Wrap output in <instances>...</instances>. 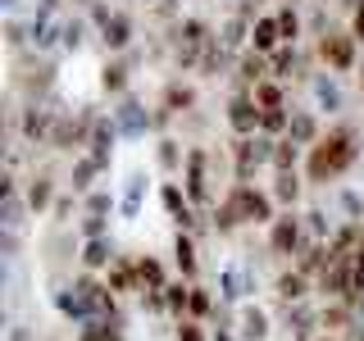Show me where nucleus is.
<instances>
[{"mask_svg":"<svg viewBox=\"0 0 364 341\" xmlns=\"http://www.w3.org/2000/svg\"><path fill=\"white\" fill-rule=\"evenodd\" d=\"M273 219H278V200H273V191L255 187V182H232L210 205V227L219 237H232L237 227H269Z\"/></svg>","mask_w":364,"mask_h":341,"instance_id":"f257e3e1","label":"nucleus"},{"mask_svg":"<svg viewBox=\"0 0 364 341\" xmlns=\"http://www.w3.org/2000/svg\"><path fill=\"white\" fill-rule=\"evenodd\" d=\"M360 164V132L350 123H333L318 141L305 151V182L310 187H333Z\"/></svg>","mask_w":364,"mask_h":341,"instance_id":"f03ea898","label":"nucleus"},{"mask_svg":"<svg viewBox=\"0 0 364 341\" xmlns=\"http://www.w3.org/2000/svg\"><path fill=\"white\" fill-rule=\"evenodd\" d=\"M214 41V28L205 18H178L173 23V37H168V45H173V64L182 68V73H191V68H200L205 50H210Z\"/></svg>","mask_w":364,"mask_h":341,"instance_id":"7ed1b4c3","label":"nucleus"},{"mask_svg":"<svg viewBox=\"0 0 364 341\" xmlns=\"http://www.w3.org/2000/svg\"><path fill=\"white\" fill-rule=\"evenodd\" d=\"M273 151H278V136H269V132L232 136V141H228V155H232V173H237V182H255V168L273 164Z\"/></svg>","mask_w":364,"mask_h":341,"instance_id":"20e7f679","label":"nucleus"},{"mask_svg":"<svg viewBox=\"0 0 364 341\" xmlns=\"http://www.w3.org/2000/svg\"><path fill=\"white\" fill-rule=\"evenodd\" d=\"M314 50H318V60H323L328 73H355V68H360V41H355V32H350V28L318 32Z\"/></svg>","mask_w":364,"mask_h":341,"instance_id":"39448f33","label":"nucleus"},{"mask_svg":"<svg viewBox=\"0 0 364 341\" xmlns=\"http://www.w3.org/2000/svg\"><path fill=\"white\" fill-rule=\"evenodd\" d=\"M305 214H296V210H278V219L269 223V255H278V259H296V250L305 246Z\"/></svg>","mask_w":364,"mask_h":341,"instance_id":"423d86ee","label":"nucleus"},{"mask_svg":"<svg viewBox=\"0 0 364 341\" xmlns=\"http://www.w3.org/2000/svg\"><path fill=\"white\" fill-rule=\"evenodd\" d=\"M182 191L191 196L196 210L214 205V191H210V151L205 146H187V164H182Z\"/></svg>","mask_w":364,"mask_h":341,"instance_id":"0eeeda50","label":"nucleus"},{"mask_svg":"<svg viewBox=\"0 0 364 341\" xmlns=\"http://www.w3.org/2000/svg\"><path fill=\"white\" fill-rule=\"evenodd\" d=\"M196 109V87L191 82H164V91H159V105H155V128H168L173 119H187V114Z\"/></svg>","mask_w":364,"mask_h":341,"instance_id":"6e6552de","label":"nucleus"},{"mask_svg":"<svg viewBox=\"0 0 364 341\" xmlns=\"http://www.w3.org/2000/svg\"><path fill=\"white\" fill-rule=\"evenodd\" d=\"M91 128H96V114H64L60 109V123H55V132H50V146L55 151H82V146L91 141Z\"/></svg>","mask_w":364,"mask_h":341,"instance_id":"1a4fd4ad","label":"nucleus"},{"mask_svg":"<svg viewBox=\"0 0 364 341\" xmlns=\"http://www.w3.org/2000/svg\"><path fill=\"white\" fill-rule=\"evenodd\" d=\"M23 200H28V210L37 214V219L55 210V200H60V182H55L50 168H32V173L23 178Z\"/></svg>","mask_w":364,"mask_h":341,"instance_id":"9d476101","label":"nucleus"},{"mask_svg":"<svg viewBox=\"0 0 364 341\" xmlns=\"http://www.w3.org/2000/svg\"><path fill=\"white\" fill-rule=\"evenodd\" d=\"M223 119H228V128H232V136H255L259 132V105H255V96L237 87L232 96H228Z\"/></svg>","mask_w":364,"mask_h":341,"instance_id":"9b49d317","label":"nucleus"},{"mask_svg":"<svg viewBox=\"0 0 364 341\" xmlns=\"http://www.w3.org/2000/svg\"><path fill=\"white\" fill-rule=\"evenodd\" d=\"M269 68H273V77L278 82H314V73H310V55L301 50V45H278V50L269 55Z\"/></svg>","mask_w":364,"mask_h":341,"instance_id":"f8f14e48","label":"nucleus"},{"mask_svg":"<svg viewBox=\"0 0 364 341\" xmlns=\"http://www.w3.org/2000/svg\"><path fill=\"white\" fill-rule=\"evenodd\" d=\"M100 45H105L109 55H128L132 50V37H136V23H132V14H123V9H114V14L100 23Z\"/></svg>","mask_w":364,"mask_h":341,"instance_id":"ddd939ff","label":"nucleus"},{"mask_svg":"<svg viewBox=\"0 0 364 341\" xmlns=\"http://www.w3.org/2000/svg\"><path fill=\"white\" fill-rule=\"evenodd\" d=\"M109 119L119 123V132L123 136H146V128H155V114H146V105L132 96H119V109H109Z\"/></svg>","mask_w":364,"mask_h":341,"instance_id":"4468645a","label":"nucleus"},{"mask_svg":"<svg viewBox=\"0 0 364 341\" xmlns=\"http://www.w3.org/2000/svg\"><path fill=\"white\" fill-rule=\"evenodd\" d=\"M159 200H164L168 214H173L178 232H196V205H191V196L178 187V182H164V187H159Z\"/></svg>","mask_w":364,"mask_h":341,"instance_id":"2eb2a0df","label":"nucleus"},{"mask_svg":"<svg viewBox=\"0 0 364 341\" xmlns=\"http://www.w3.org/2000/svg\"><path fill=\"white\" fill-rule=\"evenodd\" d=\"M18 87H23V96H28V100H46V96H50V87H55V64L32 60L18 73Z\"/></svg>","mask_w":364,"mask_h":341,"instance_id":"dca6fc26","label":"nucleus"},{"mask_svg":"<svg viewBox=\"0 0 364 341\" xmlns=\"http://www.w3.org/2000/svg\"><path fill=\"white\" fill-rule=\"evenodd\" d=\"M119 123L114 119H96V128H91V141H87V155L96 159L100 168H109V159H114V141H119Z\"/></svg>","mask_w":364,"mask_h":341,"instance_id":"f3484780","label":"nucleus"},{"mask_svg":"<svg viewBox=\"0 0 364 341\" xmlns=\"http://www.w3.org/2000/svg\"><path fill=\"white\" fill-rule=\"evenodd\" d=\"M264 77H273L269 55H259V50H242V55H237V87H242V91L259 87Z\"/></svg>","mask_w":364,"mask_h":341,"instance_id":"a211bd4d","label":"nucleus"},{"mask_svg":"<svg viewBox=\"0 0 364 341\" xmlns=\"http://www.w3.org/2000/svg\"><path fill=\"white\" fill-rule=\"evenodd\" d=\"M273 291H278V301L282 305H305V296H310V273H301V269H282L278 273V282H273Z\"/></svg>","mask_w":364,"mask_h":341,"instance_id":"6ab92c4d","label":"nucleus"},{"mask_svg":"<svg viewBox=\"0 0 364 341\" xmlns=\"http://www.w3.org/2000/svg\"><path fill=\"white\" fill-rule=\"evenodd\" d=\"M278 45H287L282 41V28H278V14H259L255 18V28H250V50H259V55H273Z\"/></svg>","mask_w":364,"mask_h":341,"instance_id":"aec40b11","label":"nucleus"},{"mask_svg":"<svg viewBox=\"0 0 364 341\" xmlns=\"http://www.w3.org/2000/svg\"><path fill=\"white\" fill-rule=\"evenodd\" d=\"M237 50H228V45L219 41V32H214V41H210V50H205V60H200V68L196 73L205 77V82H214V77H223L228 68H237V60H232Z\"/></svg>","mask_w":364,"mask_h":341,"instance_id":"412c9836","label":"nucleus"},{"mask_svg":"<svg viewBox=\"0 0 364 341\" xmlns=\"http://www.w3.org/2000/svg\"><path fill=\"white\" fill-rule=\"evenodd\" d=\"M173 264H178V273H182L187 282H196L200 255H196V237H191V232H178V237H173Z\"/></svg>","mask_w":364,"mask_h":341,"instance_id":"4be33fe9","label":"nucleus"},{"mask_svg":"<svg viewBox=\"0 0 364 341\" xmlns=\"http://www.w3.org/2000/svg\"><path fill=\"white\" fill-rule=\"evenodd\" d=\"M287 136H291L296 146H305V151H310L318 136H323V128H318V119H314V109H291V128H287Z\"/></svg>","mask_w":364,"mask_h":341,"instance_id":"5701e85b","label":"nucleus"},{"mask_svg":"<svg viewBox=\"0 0 364 341\" xmlns=\"http://www.w3.org/2000/svg\"><path fill=\"white\" fill-rule=\"evenodd\" d=\"M250 96H255L259 114H269V109H291V105H287V87H282L278 77H264L259 87H250Z\"/></svg>","mask_w":364,"mask_h":341,"instance_id":"b1692460","label":"nucleus"},{"mask_svg":"<svg viewBox=\"0 0 364 341\" xmlns=\"http://www.w3.org/2000/svg\"><path fill=\"white\" fill-rule=\"evenodd\" d=\"M100 87H105L109 96H128V55L105 60V68H100Z\"/></svg>","mask_w":364,"mask_h":341,"instance_id":"393cba45","label":"nucleus"},{"mask_svg":"<svg viewBox=\"0 0 364 341\" xmlns=\"http://www.w3.org/2000/svg\"><path fill=\"white\" fill-rule=\"evenodd\" d=\"M301 178L305 173H296V168H291V173H273V200H278L282 205V210H296V200H301Z\"/></svg>","mask_w":364,"mask_h":341,"instance_id":"a878e982","label":"nucleus"},{"mask_svg":"<svg viewBox=\"0 0 364 341\" xmlns=\"http://www.w3.org/2000/svg\"><path fill=\"white\" fill-rule=\"evenodd\" d=\"M337 73H328V77H314L310 91H314V100H318V109H328V114H341V105H346V96H341V87L333 82Z\"/></svg>","mask_w":364,"mask_h":341,"instance_id":"bb28decb","label":"nucleus"},{"mask_svg":"<svg viewBox=\"0 0 364 341\" xmlns=\"http://www.w3.org/2000/svg\"><path fill=\"white\" fill-rule=\"evenodd\" d=\"M278 28H282V41L287 45H301V37H305V28H301V9L291 5V0H278Z\"/></svg>","mask_w":364,"mask_h":341,"instance_id":"cd10ccee","label":"nucleus"},{"mask_svg":"<svg viewBox=\"0 0 364 341\" xmlns=\"http://www.w3.org/2000/svg\"><path fill=\"white\" fill-rule=\"evenodd\" d=\"M155 159H159V168L173 178V173H182V164H187V151H182L173 136H159V141H155Z\"/></svg>","mask_w":364,"mask_h":341,"instance_id":"c85d7f7f","label":"nucleus"},{"mask_svg":"<svg viewBox=\"0 0 364 341\" xmlns=\"http://www.w3.org/2000/svg\"><path fill=\"white\" fill-rule=\"evenodd\" d=\"M96 173H105V168H100L91 155H77V159H73V173H68V191L87 196V191H91V178H96Z\"/></svg>","mask_w":364,"mask_h":341,"instance_id":"c756f323","label":"nucleus"},{"mask_svg":"<svg viewBox=\"0 0 364 341\" xmlns=\"http://www.w3.org/2000/svg\"><path fill=\"white\" fill-rule=\"evenodd\" d=\"M136 273H141V291H164L168 278H164V264L155 255H136Z\"/></svg>","mask_w":364,"mask_h":341,"instance_id":"7c9ffc66","label":"nucleus"},{"mask_svg":"<svg viewBox=\"0 0 364 341\" xmlns=\"http://www.w3.org/2000/svg\"><path fill=\"white\" fill-rule=\"evenodd\" d=\"M114 259H119V255H114V242H109V237H96V242L82 246V264L87 269H109Z\"/></svg>","mask_w":364,"mask_h":341,"instance_id":"2f4dec72","label":"nucleus"},{"mask_svg":"<svg viewBox=\"0 0 364 341\" xmlns=\"http://www.w3.org/2000/svg\"><path fill=\"white\" fill-rule=\"evenodd\" d=\"M305 146H296L291 136H278V151H273V173H291L296 164H301Z\"/></svg>","mask_w":364,"mask_h":341,"instance_id":"473e14b6","label":"nucleus"},{"mask_svg":"<svg viewBox=\"0 0 364 341\" xmlns=\"http://www.w3.org/2000/svg\"><path fill=\"white\" fill-rule=\"evenodd\" d=\"M164 305H168V314H187V305H191V282L182 278V282H168L164 287Z\"/></svg>","mask_w":364,"mask_h":341,"instance_id":"72a5a7b5","label":"nucleus"},{"mask_svg":"<svg viewBox=\"0 0 364 341\" xmlns=\"http://www.w3.org/2000/svg\"><path fill=\"white\" fill-rule=\"evenodd\" d=\"M242 337H246V341H264V337H269L264 310H242Z\"/></svg>","mask_w":364,"mask_h":341,"instance_id":"f704fd0d","label":"nucleus"},{"mask_svg":"<svg viewBox=\"0 0 364 341\" xmlns=\"http://www.w3.org/2000/svg\"><path fill=\"white\" fill-rule=\"evenodd\" d=\"M109 210H114L109 191H87V196H82V214H100V219H109Z\"/></svg>","mask_w":364,"mask_h":341,"instance_id":"c9c22d12","label":"nucleus"},{"mask_svg":"<svg viewBox=\"0 0 364 341\" xmlns=\"http://www.w3.org/2000/svg\"><path fill=\"white\" fill-rule=\"evenodd\" d=\"M287 328H291V337H310L314 332V314L310 310H305V305H296V314H287Z\"/></svg>","mask_w":364,"mask_h":341,"instance_id":"e433bc0d","label":"nucleus"},{"mask_svg":"<svg viewBox=\"0 0 364 341\" xmlns=\"http://www.w3.org/2000/svg\"><path fill=\"white\" fill-rule=\"evenodd\" d=\"M210 310H214V296L205 291V287H196V282H191V305H187V314H191V318H205Z\"/></svg>","mask_w":364,"mask_h":341,"instance_id":"4c0bfd02","label":"nucleus"},{"mask_svg":"<svg viewBox=\"0 0 364 341\" xmlns=\"http://www.w3.org/2000/svg\"><path fill=\"white\" fill-rule=\"evenodd\" d=\"M60 41H64V50H77V45L87 41V23H82V18H68V23H64V37H60Z\"/></svg>","mask_w":364,"mask_h":341,"instance_id":"58836bf2","label":"nucleus"},{"mask_svg":"<svg viewBox=\"0 0 364 341\" xmlns=\"http://www.w3.org/2000/svg\"><path fill=\"white\" fill-rule=\"evenodd\" d=\"M77 227H82V237H87V242H96V237H105V219H100V214H82V223H77Z\"/></svg>","mask_w":364,"mask_h":341,"instance_id":"ea45409f","label":"nucleus"},{"mask_svg":"<svg viewBox=\"0 0 364 341\" xmlns=\"http://www.w3.org/2000/svg\"><path fill=\"white\" fill-rule=\"evenodd\" d=\"M350 32H355V41L364 45V0H355V5H350V23H346Z\"/></svg>","mask_w":364,"mask_h":341,"instance_id":"a19ab883","label":"nucleus"},{"mask_svg":"<svg viewBox=\"0 0 364 341\" xmlns=\"http://www.w3.org/2000/svg\"><path fill=\"white\" fill-rule=\"evenodd\" d=\"M73 196H77V191H60V200H55V223H68V210H73Z\"/></svg>","mask_w":364,"mask_h":341,"instance_id":"79ce46f5","label":"nucleus"},{"mask_svg":"<svg viewBox=\"0 0 364 341\" xmlns=\"http://www.w3.org/2000/svg\"><path fill=\"white\" fill-rule=\"evenodd\" d=\"M178 341H205V332H200L196 318H182V323H178Z\"/></svg>","mask_w":364,"mask_h":341,"instance_id":"37998d69","label":"nucleus"},{"mask_svg":"<svg viewBox=\"0 0 364 341\" xmlns=\"http://www.w3.org/2000/svg\"><path fill=\"white\" fill-rule=\"evenodd\" d=\"M5 32H9V50H18V45L28 41V37H23V32H28V28H23L18 18H9V23H5Z\"/></svg>","mask_w":364,"mask_h":341,"instance_id":"c03bdc74","label":"nucleus"},{"mask_svg":"<svg viewBox=\"0 0 364 341\" xmlns=\"http://www.w3.org/2000/svg\"><path fill=\"white\" fill-rule=\"evenodd\" d=\"M364 296V242H360V250H355V301Z\"/></svg>","mask_w":364,"mask_h":341,"instance_id":"a18cd8bd","label":"nucleus"},{"mask_svg":"<svg viewBox=\"0 0 364 341\" xmlns=\"http://www.w3.org/2000/svg\"><path fill=\"white\" fill-rule=\"evenodd\" d=\"M64 0H37V14H60Z\"/></svg>","mask_w":364,"mask_h":341,"instance_id":"49530a36","label":"nucleus"},{"mask_svg":"<svg viewBox=\"0 0 364 341\" xmlns=\"http://www.w3.org/2000/svg\"><path fill=\"white\" fill-rule=\"evenodd\" d=\"M9 341H28V332H23V328H14V337H9Z\"/></svg>","mask_w":364,"mask_h":341,"instance_id":"de8ad7c7","label":"nucleus"},{"mask_svg":"<svg viewBox=\"0 0 364 341\" xmlns=\"http://www.w3.org/2000/svg\"><path fill=\"white\" fill-rule=\"evenodd\" d=\"M214 341H232V337H228V332H223V328H219V332H214Z\"/></svg>","mask_w":364,"mask_h":341,"instance_id":"09e8293b","label":"nucleus"},{"mask_svg":"<svg viewBox=\"0 0 364 341\" xmlns=\"http://www.w3.org/2000/svg\"><path fill=\"white\" fill-rule=\"evenodd\" d=\"M337 5H341V9H350V5H355V0H337Z\"/></svg>","mask_w":364,"mask_h":341,"instance_id":"8fccbe9b","label":"nucleus"},{"mask_svg":"<svg viewBox=\"0 0 364 341\" xmlns=\"http://www.w3.org/2000/svg\"><path fill=\"white\" fill-rule=\"evenodd\" d=\"M250 5H255V9H259V5H269V0H250Z\"/></svg>","mask_w":364,"mask_h":341,"instance_id":"3c124183","label":"nucleus"},{"mask_svg":"<svg viewBox=\"0 0 364 341\" xmlns=\"http://www.w3.org/2000/svg\"><path fill=\"white\" fill-rule=\"evenodd\" d=\"M360 68H364V64H360ZM360 82H364V73H360Z\"/></svg>","mask_w":364,"mask_h":341,"instance_id":"603ef678","label":"nucleus"}]
</instances>
